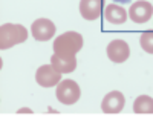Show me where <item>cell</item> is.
Returning a JSON list of instances; mask_svg holds the SVG:
<instances>
[{
  "mask_svg": "<svg viewBox=\"0 0 153 118\" xmlns=\"http://www.w3.org/2000/svg\"><path fill=\"white\" fill-rule=\"evenodd\" d=\"M83 45L84 42L81 34L75 31H68L55 38L52 49H54V54H58L61 57H75L83 49Z\"/></svg>",
  "mask_w": 153,
  "mask_h": 118,
  "instance_id": "6da1fadb",
  "label": "cell"
},
{
  "mask_svg": "<svg viewBox=\"0 0 153 118\" xmlns=\"http://www.w3.org/2000/svg\"><path fill=\"white\" fill-rule=\"evenodd\" d=\"M26 38H28V29L23 25L5 23L0 28V49L2 51L11 49L12 46L26 42Z\"/></svg>",
  "mask_w": 153,
  "mask_h": 118,
  "instance_id": "7a4b0ae2",
  "label": "cell"
},
{
  "mask_svg": "<svg viewBox=\"0 0 153 118\" xmlns=\"http://www.w3.org/2000/svg\"><path fill=\"white\" fill-rule=\"evenodd\" d=\"M55 97L58 98L60 103L71 106L75 104L81 97V89L76 84V81L74 80H61L57 84V90H55Z\"/></svg>",
  "mask_w": 153,
  "mask_h": 118,
  "instance_id": "3957f363",
  "label": "cell"
},
{
  "mask_svg": "<svg viewBox=\"0 0 153 118\" xmlns=\"http://www.w3.org/2000/svg\"><path fill=\"white\" fill-rule=\"evenodd\" d=\"M35 80L42 87H52L61 81V72H58L52 64H43L37 69Z\"/></svg>",
  "mask_w": 153,
  "mask_h": 118,
  "instance_id": "277c9868",
  "label": "cell"
},
{
  "mask_svg": "<svg viewBox=\"0 0 153 118\" xmlns=\"http://www.w3.org/2000/svg\"><path fill=\"white\" fill-rule=\"evenodd\" d=\"M31 32L37 42H48L55 35V25L49 19H37L31 25Z\"/></svg>",
  "mask_w": 153,
  "mask_h": 118,
  "instance_id": "5b68a950",
  "label": "cell"
},
{
  "mask_svg": "<svg viewBox=\"0 0 153 118\" xmlns=\"http://www.w3.org/2000/svg\"><path fill=\"white\" fill-rule=\"evenodd\" d=\"M153 16V6L152 3H149L147 0H138V2L132 3V6L129 8V17L132 22L143 25L146 22H149Z\"/></svg>",
  "mask_w": 153,
  "mask_h": 118,
  "instance_id": "8992f818",
  "label": "cell"
},
{
  "mask_svg": "<svg viewBox=\"0 0 153 118\" xmlns=\"http://www.w3.org/2000/svg\"><path fill=\"white\" fill-rule=\"evenodd\" d=\"M124 104H126V98H124L123 92H120V90H112L101 101V111L104 114H109V115L120 114L124 109Z\"/></svg>",
  "mask_w": 153,
  "mask_h": 118,
  "instance_id": "52a82bcc",
  "label": "cell"
},
{
  "mask_svg": "<svg viewBox=\"0 0 153 118\" xmlns=\"http://www.w3.org/2000/svg\"><path fill=\"white\" fill-rule=\"evenodd\" d=\"M107 57L113 63H124L130 57V46L124 40H112L107 45Z\"/></svg>",
  "mask_w": 153,
  "mask_h": 118,
  "instance_id": "ba28073f",
  "label": "cell"
},
{
  "mask_svg": "<svg viewBox=\"0 0 153 118\" xmlns=\"http://www.w3.org/2000/svg\"><path fill=\"white\" fill-rule=\"evenodd\" d=\"M104 0H80V14L84 20H97L104 12Z\"/></svg>",
  "mask_w": 153,
  "mask_h": 118,
  "instance_id": "9c48e42d",
  "label": "cell"
},
{
  "mask_svg": "<svg viewBox=\"0 0 153 118\" xmlns=\"http://www.w3.org/2000/svg\"><path fill=\"white\" fill-rule=\"evenodd\" d=\"M103 14H104L106 22H109L112 25H123V23H126L127 17H129V12H127L123 6H120L118 3L106 5Z\"/></svg>",
  "mask_w": 153,
  "mask_h": 118,
  "instance_id": "30bf717a",
  "label": "cell"
},
{
  "mask_svg": "<svg viewBox=\"0 0 153 118\" xmlns=\"http://www.w3.org/2000/svg\"><path fill=\"white\" fill-rule=\"evenodd\" d=\"M51 64L61 74H71L76 68V58L75 57H61L58 54H52Z\"/></svg>",
  "mask_w": 153,
  "mask_h": 118,
  "instance_id": "8fae6325",
  "label": "cell"
},
{
  "mask_svg": "<svg viewBox=\"0 0 153 118\" xmlns=\"http://www.w3.org/2000/svg\"><path fill=\"white\" fill-rule=\"evenodd\" d=\"M133 112L138 115L153 114V98L149 95H139L133 103Z\"/></svg>",
  "mask_w": 153,
  "mask_h": 118,
  "instance_id": "7c38bea8",
  "label": "cell"
},
{
  "mask_svg": "<svg viewBox=\"0 0 153 118\" xmlns=\"http://www.w3.org/2000/svg\"><path fill=\"white\" fill-rule=\"evenodd\" d=\"M139 45L147 52V54H153V29L144 31L139 37Z\"/></svg>",
  "mask_w": 153,
  "mask_h": 118,
  "instance_id": "4fadbf2b",
  "label": "cell"
},
{
  "mask_svg": "<svg viewBox=\"0 0 153 118\" xmlns=\"http://www.w3.org/2000/svg\"><path fill=\"white\" fill-rule=\"evenodd\" d=\"M132 0H113V3H129Z\"/></svg>",
  "mask_w": 153,
  "mask_h": 118,
  "instance_id": "5bb4252c",
  "label": "cell"
}]
</instances>
